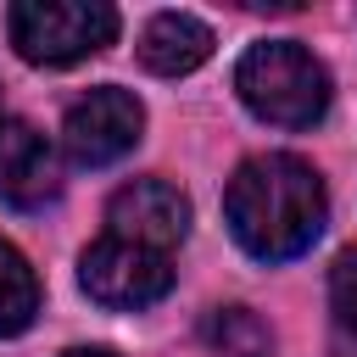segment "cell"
Returning a JSON list of instances; mask_svg holds the SVG:
<instances>
[{
  "label": "cell",
  "mask_w": 357,
  "mask_h": 357,
  "mask_svg": "<svg viewBox=\"0 0 357 357\" xmlns=\"http://www.w3.org/2000/svg\"><path fill=\"white\" fill-rule=\"evenodd\" d=\"M223 218L257 262H290L324 234L329 195L312 162L290 151H268L234 167L223 190Z\"/></svg>",
  "instance_id": "cell-1"
},
{
  "label": "cell",
  "mask_w": 357,
  "mask_h": 357,
  "mask_svg": "<svg viewBox=\"0 0 357 357\" xmlns=\"http://www.w3.org/2000/svg\"><path fill=\"white\" fill-rule=\"evenodd\" d=\"M240 100L273 128H312L329 112V73L296 39H262L234 67Z\"/></svg>",
  "instance_id": "cell-2"
},
{
  "label": "cell",
  "mask_w": 357,
  "mask_h": 357,
  "mask_svg": "<svg viewBox=\"0 0 357 357\" xmlns=\"http://www.w3.org/2000/svg\"><path fill=\"white\" fill-rule=\"evenodd\" d=\"M6 33L22 61L67 67L117 39V11L106 0H17L6 11Z\"/></svg>",
  "instance_id": "cell-3"
},
{
  "label": "cell",
  "mask_w": 357,
  "mask_h": 357,
  "mask_svg": "<svg viewBox=\"0 0 357 357\" xmlns=\"http://www.w3.org/2000/svg\"><path fill=\"white\" fill-rule=\"evenodd\" d=\"M78 284L89 290V301H100L112 312H134V307H151L173 290V262L162 251H145V245L106 234L78 257Z\"/></svg>",
  "instance_id": "cell-4"
},
{
  "label": "cell",
  "mask_w": 357,
  "mask_h": 357,
  "mask_svg": "<svg viewBox=\"0 0 357 357\" xmlns=\"http://www.w3.org/2000/svg\"><path fill=\"white\" fill-rule=\"evenodd\" d=\"M139 134H145V106L117 84L89 89L61 117V145H67V156L78 167H106V162L128 156L139 145Z\"/></svg>",
  "instance_id": "cell-5"
},
{
  "label": "cell",
  "mask_w": 357,
  "mask_h": 357,
  "mask_svg": "<svg viewBox=\"0 0 357 357\" xmlns=\"http://www.w3.org/2000/svg\"><path fill=\"white\" fill-rule=\"evenodd\" d=\"M106 223L117 240L173 257V245L190 234V201L167 178H134L106 201Z\"/></svg>",
  "instance_id": "cell-6"
},
{
  "label": "cell",
  "mask_w": 357,
  "mask_h": 357,
  "mask_svg": "<svg viewBox=\"0 0 357 357\" xmlns=\"http://www.w3.org/2000/svg\"><path fill=\"white\" fill-rule=\"evenodd\" d=\"M56 190H61L56 145L33 123H22V117H0V201L45 206Z\"/></svg>",
  "instance_id": "cell-7"
},
{
  "label": "cell",
  "mask_w": 357,
  "mask_h": 357,
  "mask_svg": "<svg viewBox=\"0 0 357 357\" xmlns=\"http://www.w3.org/2000/svg\"><path fill=\"white\" fill-rule=\"evenodd\" d=\"M212 56V28L190 11H162L145 22L139 33V61L156 73V78H184L195 73L201 61Z\"/></svg>",
  "instance_id": "cell-8"
},
{
  "label": "cell",
  "mask_w": 357,
  "mask_h": 357,
  "mask_svg": "<svg viewBox=\"0 0 357 357\" xmlns=\"http://www.w3.org/2000/svg\"><path fill=\"white\" fill-rule=\"evenodd\" d=\"M201 340L218 357H273V335L251 307H212L201 324Z\"/></svg>",
  "instance_id": "cell-9"
},
{
  "label": "cell",
  "mask_w": 357,
  "mask_h": 357,
  "mask_svg": "<svg viewBox=\"0 0 357 357\" xmlns=\"http://www.w3.org/2000/svg\"><path fill=\"white\" fill-rule=\"evenodd\" d=\"M39 312V279L28 268V257L0 240V335H22Z\"/></svg>",
  "instance_id": "cell-10"
},
{
  "label": "cell",
  "mask_w": 357,
  "mask_h": 357,
  "mask_svg": "<svg viewBox=\"0 0 357 357\" xmlns=\"http://www.w3.org/2000/svg\"><path fill=\"white\" fill-rule=\"evenodd\" d=\"M329 307H335V324L357 335V245L340 251L329 268Z\"/></svg>",
  "instance_id": "cell-11"
},
{
  "label": "cell",
  "mask_w": 357,
  "mask_h": 357,
  "mask_svg": "<svg viewBox=\"0 0 357 357\" xmlns=\"http://www.w3.org/2000/svg\"><path fill=\"white\" fill-rule=\"evenodd\" d=\"M61 357H112V351H100V346H73V351H61Z\"/></svg>",
  "instance_id": "cell-12"
},
{
  "label": "cell",
  "mask_w": 357,
  "mask_h": 357,
  "mask_svg": "<svg viewBox=\"0 0 357 357\" xmlns=\"http://www.w3.org/2000/svg\"><path fill=\"white\" fill-rule=\"evenodd\" d=\"M0 117H6V112H0Z\"/></svg>",
  "instance_id": "cell-13"
}]
</instances>
